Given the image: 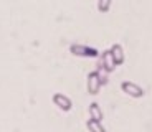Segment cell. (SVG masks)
Returning a JSON list of instances; mask_svg holds the SVG:
<instances>
[{
  "label": "cell",
  "instance_id": "cell-5",
  "mask_svg": "<svg viewBox=\"0 0 152 132\" xmlns=\"http://www.w3.org/2000/svg\"><path fill=\"white\" fill-rule=\"evenodd\" d=\"M101 68L106 73H113L116 69V63H114V58H113L109 50L101 53Z\"/></svg>",
  "mask_w": 152,
  "mask_h": 132
},
{
  "label": "cell",
  "instance_id": "cell-2",
  "mask_svg": "<svg viewBox=\"0 0 152 132\" xmlns=\"http://www.w3.org/2000/svg\"><path fill=\"white\" fill-rule=\"evenodd\" d=\"M103 83H101V76H99V71H91L88 74L86 79V88H88V93L91 96H96L101 89Z\"/></svg>",
  "mask_w": 152,
  "mask_h": 132
},
{
  "label": "cell",
  "instance_id": "cell-7",
  "mask_svg": "<svg viewBox=\"0 0 152 132\" xmlns=\"http://www.w3.org/2000/svg\"><path fill=\"white\" fill-rule=\"evenodd\" d=\"M89 117L94 119V121H103L104 116H103V111H101L98 102H91L89 104Z\"/></svg>",
  "mask_w": 152,
  "mask_h": 132
},
{
  "label": "cell",
  "instance_id": "cell-9",
  "mask_svg": "<svg viewBox=\"0 0 152 132\" xmlns=\"http://www.w3.org/2000/svg\"><path fill=\"white\" fill-rule=\"evenodd\" d=\"M111 5H113V0H98V10L101 13H107L111 10Z\"/></svg>",
  "mask_w": 152,
  "mask_h": 132
},
{
  "label": "cell",
  "instance_id": "cell-6",
  "mask_svg": "<svg viewBox=\"0 0 152 132\" xmlns=\"http://www.w3.org/2000/svg\"><path fill=\"white\" fill-rule=\"evenodd\" d=\"M109 51H111V55H113V58H114V63H116V66H119V64L124 63V60H126V56H124V48H122L119 43H116V45L111 46Z\"/></svg>",
  "mask_w": 152,
  "mask_h": 132
},
{
  "label": "cell",
  "instance_id": "cell-3",
  "mask_svg": "<svg viewBox=\"0 0 152 132\" xmlns=\"http://www.w3.org/2000/svg\"><path fill=\"white\" fill-rule=\"evenodd\" d=\"M121 89H122L124 94L131 96V98H136V99H139V98L144 96V89H142L139 84L132 83V81H122V83H121Z\"/></svg>",
  "mask_w": 152,
  "mask_h": 132
},
{
  "label": "cell",
  "instance_id": "cell-4",
  "mask_svg": "<svg viewBox=\"0 0 152 132\" xmlns=\"http://www.w3.org/2000/svg\"><path fill=\"white\" fill-rule=\"evenodd\" d=\"M51 101H53V104L56 106L60 111H63V112H69V111L73 109V102L71 99L68 98V96L61 94V93H55L53 98H51Z\"/></svg>",
  "mask_w": 152,
  "mask_h": 132
},
{
  "label": "cell",
  "instance_id": "cell-8",
  "mask_svg": "<svg viewBox=\"0 0 152 132\" xmlns=\"http://www.w3.org/2000/svg\"><path fill=\"white\" fill-rule=\"evenodd\" d=\"M86 127L89 132H106V129L103 127L101 121H94V119H88L86 121Z\"/></svg>",
  "mask_w": 152,
  "mask_h": 132
},
{
  "label": "cell",
  "instance_id": "cell-1",
  "mask_svg": "<svg viewBox=\"0 0 152 132\" xmlns=\"http://www.w3.org/2000/svg\"><path fill=\"white\" fill-rule=\"evenodd\" d=\"M69 53L75 55V56H81V58H98L99 56V51L96 48L80 45V43H75V45L69 46Z\"/></svg>",
  "mask_w": 152,
  "mask_h": 132
}]
</instances>
